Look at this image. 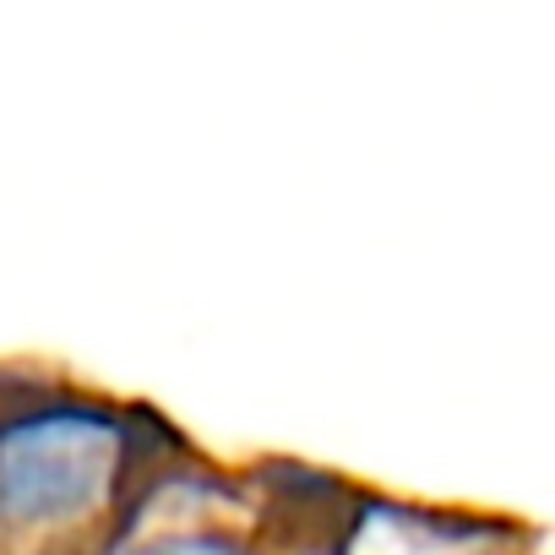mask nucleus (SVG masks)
Wrapping results in <instances>:
<instances>
[{
  "mask_svg": "<svg viewBox=\"0 0 555 555\" xmlns=\"http://www.w3.org/2000/svg\"><path fill=\"white\" fill-rule=\"evenodd\" d=\"M185 441L142 403L0 376V555H77L131 517Z\"/></svg>",
  "mask_w": 555,
  "mask_h": 555,
  "instance_id": "f257e3e1",
  "label": "nucleus"
},
{
  "mask_svg": "<svg viewBox=\"0 0 555 555\" xmlns=\"http://www.w3.org/2000/svg\"><path fill=\"white\" fill-rule=\"evenodd\" d=\"M180 485H185V468L180 463L164 468L158 485L131 506V517L77 555H272L261 522H240L229 512L175 501Z\"/></svg>",
  "mask_w": 555,
  "mask_h": 555,
  "instance_id": "f03ea898",
  "label": "nucleus"
},
{
  "mask_svg": "<svg viewBox=\"0 0 555 555\" xmlns=\"http://www.w3.org/2000/svg\"><path fill=\"white\" fill-rule=\"evenodd\" d=\"M284 555H333V550H327L322 539H311V533H306V544H289Z\"/></svg>",
  "mask_w": 555,
  "mask_h": 555,
  "instance_id": "7ed1b4c3",
  "label": "nucleus"
}]
</instances>
